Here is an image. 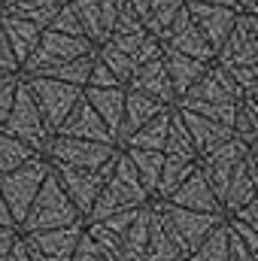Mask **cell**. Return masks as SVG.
I'll use <instances>...</instances> for the list:
<instances>
[{"label":"cell","instance_id":"cell-1","mask_svg":"<svg viewBox=\"0 0 258 261\" xmlns=\"http://www.w3.org/2000/svg\"><path fill=\"white\" fill-rule=\"evenodd\" d=\"M240 100H243V94L237 91V85L231 82V76L222 67L210 64V70L173 103V110L194 113V116H203L210 122H219V125L231 128Z\"/></svg>","mask_w":258,"mask_h":261},{"label":"cell","instance_id":"cell-2","mask_svg":"<svg viewBox=\"0 0 258 261\" xmlns=\"http://www.w3.org/2000/svg\"><path fill=\"white\" fill-rule=\"evenodd\" d=\"M82 216L76 213V206L70 203V197L64 195L58 176L49 170L46 182L40 186L37 197L31 200L21 225H18V234H40V231H55V228H70V225H79Z\"/></svg>","mask_w":258,"mask_h":261},{"label":"cell","instance_id":"cell-3","mask_svg":"<svg viewBox=\"0 0 258 261\" xmlns=\"http://www.w3.org/2000/svg\"><path fill=\"white\" fill-rule=\"evenodd\" d=\"M149 200H152V197L146 195V189L140 186V179H137L131 161L125 158V152H122L119 161H116V170H113L110 179L104 182V189H100V195H97V200H94V206H91V213H88L85 222H100V219H107V216L146 206Z\"/></svg>","mask_w":258,"mask_h":261},{"label":"cell","instance_id":"cell-4","mask_svg":"<svg viewBox=\"0 0 258 261\" xmlns=\"http://www.w3.org/2000/svg\"><path fill=\"white\" fill-rule=\"evenodd\" d=\"M122 149L110 143H88V140H70V137H52L43 161L58 170V167H73V170H104L119 158Z\"/></svg>","mask_w":258,"mask_h":261},{"label":"cell","instance_id":"cell-5","mask_svg":"<svg viewBox=\"0 0 258 261\" xmlns=\"http://www.w3.org/2000/svg\"><path fill=\"white\" fill-rule=\"evenodd\" d=\"M0 130L9 134V137L18 140V143H24V146H28L34 155H40V158H43V152H46V146H49V140H52V130L46 128V122H43L37 103L31 100V94H28L21 76H18V88H15L12 110H9L6 122L0 125Z\"/></svg>","mask_w":258,"mask_h":261},{"label":"cell","instance_id":"cell-6","mask_svg":"<svg viewBox=\"0 0 258 261\" xmlns=\"http://www.w3.org/2000/svg\"><path fill=\"white\" fill-rule=\"evenodd\" d=\"M21 82H24L31 100L37 103L46 128L52 130V137H55V130L61 128V122L70 116V110L82 100V88L55 82V79H40V76H21Z\"/></svg>","mask_w":258,"mask_h":261},{"label":"cell","instance_id":"cell-7","mask_svg":"<svg viewBox=\"0 0 258 261\" xmlns=\"http://www.w3.org/2000/svg\"><path fill=\"white\" fill-rule=\"evenodd\" d=\"M149 206L161 216V222L167 225L170 237L176 240V246L183 249V255L189 261L194 249L203 243V237L225 222V216H210V213H189V210H179V206H170L164 200H149Z\"/></svg>","mask_w":258,"mask_h":261},{"label":"cell","instance_id":"cell-8","mask_svg":"<svg viewBox=\"0 0 258 261\" xmlns=\"http://www.w3.org/2000/svg\"><path fill=\"white\" fill-rule=\"evenodd\" d=\"M49 170H52V167L37 155V158H31L28 164H21L18 170L0 176V197H3V203H6V210H9V216H12V222H15V228L21 225V219H24L31 200L37 197L40 186L46 182Z\"/></svg>","mask_w":258,"mask_h":261},{"label":"cell","instance_id":"cell-9","mask_svg":"<svg viewBox=\"0 0 258 261\" xmlns=\"http://www.w3.org/2000/svg\"><path fill=\"white\" fill-rule=\"evenodd\" d=\"M249 149H252V146H246V143H240L237 137H231V140H225L222 146H216L213 152H207V155L197 158V170H200V176L207 179L210 192L219 197V203H222V197H225V189H228L234 170L240 167V161L246 158Z\"/></svg>","mask_w":258,"mask_h":261},{"label":"cell","instance_id":"cell-10","mask_svg":"<svg viewBox=\"0 0 258 261\" xmlns=\"http://www.w3.org/2000/svg\"><path fill=\"white\" fill-rule=\"evenodd\" d=\"M119 155H122V152H119ZM116 161H119V158H116ZM116 161L107 164L104 170H73V167H58V170H52V173L58 176L64 195L70 197V203H73L76 213L82 216V222L88 219V213H91L94 200H97V195H100L104 182H107L110 173L116 170Z\"/></svg>","mask_w":258,"mask_h":261},{"label":"cell","instance_id":"cell-11","mask_svg":"<svg viewBox=\"0 0 258 261\" xmlns=\"http://www.w3.org/2000/svg\"><path fill=\"white\" fill-rule=\"evenodd\" d=\"M219 67H258V15H243L237 12V21L216 52Z\"/></svg>","mask_w":258,"mask_h":261},{"label":"cell","instance_id":"cell-12","mask_svg":"<svg viewBox=\"0 0 258 261\" xmlns=\"http://www.w3.org/2000/svg\"><path fill=\"white\" fill-rule=\"evenodd\" d=\"M161 43V52H173V55H186V58H194V61H203V64H213L216 55L210 49V43L200 37V31L194 28L192 15L183 3V9L176 12V18L170 21V28L158 37Z\"/></svg>","mask_w":258,"mask_h":261},{"label":"cell","instance_id":"cell-13","mask_svg":"<svg viewBox=\"0 0 258 261\" xmlns=\"http://www.w3.org/2000/svg\"><path fill=\"white\" fill-rule=\"evenodd\" d=\"M94 46L85 40V37H64V34H52V31H43L34 55L28 58V64L21 67L18 73H31V70H40V67H55V64H67V61H76V58H85L91 55Z\"/></svg>","mask_w":258,"mask_h":261},{"label":"cell","instance_id":"cell-14","mask_svg":"<svg viewBox=\"0 0 258 261\" xmlns=\"http://www.w3.org/2000/svg\"><path fill=\"white\" fill-rule=\"evenodd\" d=\"M82 231H85V222L70 228H55V231H40V234H18V237L34 261H70Z\"/></svg>","mask_w":258,"mask_h":261},{"label":"cell","instance_id":"cell-15","mask_svg":"<svg viewBox=\"0 0 258 261\" xmlns=\"http://www.w3.org/2000/svg\"><path fill=\"white\" fill-rule=\"evenodd\" d=\"M183 3H186V0H183ZM186 9H189V15H192L194 28L200 31V37L210 43V49H213V55H216V52L222 49V43L228 40L234 21H237V12L228 9V6H210V3H186Z\"/></svg>","mask_w":258,"mask_h":261},{"label":"cell","instance_id":"cell-16","mask_svg":"<svg viewBox=\"0 0 258 261\" xmlns=\"http://www.w3.org/2000/svg\"><path fill=\"white\" fill-rule=\"evenodd\" d=\"M125 91H134V94H143L161 107H173L176 97H173V88H170V79H167V70H164V61H149V64H140L134 70V76L128 79Z\"/></svg>","mask_w":258,"mask_h":261},{"label":"cell","instance_id":"cell-17","mask_svg":"<svg viewBox=\"0 0 258 261\" xmlns=\"http://www.w3.org/2000/svg\"><path fill=\"white\" fill-rule=\"evenodd\" d=\"M255 186H258V164H255V146L246 152V158L240 161V167L234 170L228 189H225V197H222V213L231 216L237 213L240 206H246L249 200H255Z\"/></svg>","mask_w":258,"mask_h":261},{"label":"cell","instance_id":"cell-18","mask_svg":"<svg viewBox=\"0 0 258 261\" xmlns=\"http://www.w3.org/2000/svg\"><path fill=\"white\" fill-rule=\"evenodd\" d=\"M164 203H170V206H179V210H189V213H210V216H225L222 213V203H219V197L210 192V186H207V179L200 176V170H194L192 176L173 192V195L167 197Z\"/></svg>","mask_w":258,"mask_h":261},{"label":"cell","instance_id":"cell-19","mask_svg":"<svg viewBox=\"0 0 258 261\" xmlns=\"http://www.w3.org/2000/svg\"><path fill=\"white\" fill-rule=\"evenodd\" d=\"M55 137L88 140V143H110V146H113V137H110V130L104 128V122L97 119V113H94V110H91L85 100H79V103L70 110V116L61 122V128L55 130Z\"/></svg>","mask_w":258,"mask_h":261},{"label":"cell","instance_id":"cell-20","mask_svg":"<svg viewBox=\"0 0 258 261\" xmlns=\"http://www.w3.org/2000/svg\"><path fill=\"white\" fill-rule=\"evenodd\" d=\"M82 100L97 113V119L110 130L113 146H116V137L122 128V113H125V88H82Z\"/></svg>","mask_w":258,"mask_h":261},{"label":"cell","instance_id":"cell-21","mask_svg":"<svg viewBox=\"0 0 258 261\" xmlns=\"http://www.w3.org/2000/svg\"><path fill=\"white\" fill-rule=\"evenodd\" d=\"M0 31H3V37H6V46H9L15 64L21 70V67L28 64V58L34 55V49H37L43 31H40L37 24L21 21V18H12V15H0Z\"/></svg>","mask_w":258,"mask_h":261},{"label":"cell","instance_id":"cell-22","mask_svg":"<svg viewBox=\"0 0 258 261\" xmlns=\"http://www.w3.org/2000/svg\"><path fill=\"white\" fill-rule=\"evenodd\" d=\"M176 116L183 119V125H186L189 137H192V146H194V152H197V158L207 155V152H213L216 146H222L225 140L234 137L231 128H225V125H219V122H210V119H203V116L179 113V110H176Z\"/></svg>","mask_w":258,"mask_h":261},{"label":"cell","instance_id":"cell-23","mask_svg":"<svg viewBox=\"0 0 258 261\" xmlns=\"http://www.w3.org/2000/svg\"><path fill=\"white\" fill-rule=\"evenodd\" d=\"M161 110H167V107H161V103H155V100H149V97H143V94L125 91V113H122V128H119V137H116V146L122 149V146L128 143L131 134L140 130L146 122H152Z\"/></svg>","mask_w":258,"mask_h":261},{"label":"cell","instance_id":"cell-24","mask_svg":"<svg viewBox=\"0 0 258 261\" xmlns=\"http://www.w3.org/2000/svg\"><path fill=\"white\" fill-rule=\"evenodd\" d=\"M161 61H164V70H167V79H170V88H173L176 100L210 70V64H203V61H194V58H186V55H173V52H161Z\"/></svg>","mask_w":258,"mask_h":261},{"label":"cell","instance_id":"cell-25","mask_svg":"<svg viewBox=\"0 0 258 261\" xmlns=\"http://www.w3.org/2000/svg\"><path fill=\"white\" fill-rule=\"evenodd\" d=\"M64 0H3L0 6V15H12V18H21V21H31L37 24L40 31H46L55 18V12L61 9Z\"/></svg>","mask_w":258,"mask_h":261},{"label":"cell","instance_id":"cell-26","mask_svg":"<svg viewBox=\"0 0 258 261\" xmlns=\"http://www.w3.org/2000/svg\"><path fill=\"white\" fill-rule=\"evenodd\" d=\"M146 261H186L183 249L176 246V240L170 237L167 225L161 222V216L149 206V237H146Z\"/></svg>","mask_w":258,"mask_h":261},{"label":"cell","instance_id":"cell-27","mask_svg":"<svg viewBox=\"0 0 258 261\" xmlns=\"http://www.w3.org/2000/svg\"><path fill=\"white\" fill-rule=\"evenodd\" d=\"M170 119H173V107L161 110L152 122H146L140 130H134L128 143L122 149H143V152H164L167 143V130H170Z\"/></svg>","mask_w":258,"mask_h":261},{"label":"cell","instance_id":"cell-28","mask_svg":"<svg viewBox=\"0 0 258 261\" xmlns=\"http://www.w3.org/2000/svg\"><path fill=\"white\" fill-rule=\"evenodd\" d=\"M146 237H149V203L137 213V219L125 228V234L119 240L116 261H146Z\"/></svg>","mask_w":258,"mask_h":261},{"label":"cell","instance_id":"cell-29","mask_svg":"<svg viewBox=\"0 0 258 261\" xmlns=\"http://www.w3.org/2000/svg\"><path fill=\"white\" fill-rule=\"evenodd\" d=\"M125 158L131 161L140 186L146 189V195L155 197V189H158V176H161V164H164V155L161 152H143V149H122Z\"/></svg>","mask_w":258,"mask_h":261},{"label":"cell","instance_id":"cell-30","mask_svg":"<svg viewBox=\"0 0 258 261\" xmlns=\"http://www.w3.org/2000/svg\"><path fill=\"white\" fill-rule=\"evenodd\" d=\"M197 170V161H179V158H164L161 164V176H158V189L152 200H167L189 176Z\"/></svg>","mask_w":258,"mask_h":261},{"label":"cell","instance_id":"cell-31","mask_svg":"<svg viewBox=\"0 0 258 261\" xmlns=\"http://www.w3.org/2000/svg\"><path fill=\"white\" fill-rule=\"evenodd\" d=\"M231 134H234L240 143L255 146V140H258V100L255 97H243V100L237 103Z\"/></svg>","mask_w":258,"mask_h":261},{"label":"cell","instance_id":"cell-32","mask_svg":"<svg viewBox=\"0 0 258 261\" xmlns=\"http://www.w3.org/2000/svg\"><path fill=\"white\" fill-rule=\"evenodd\" d=\"M164 158H179V161H197V152L192 146V137L183 125V119L176 116L173 110V119H170V130H167V143H164Z\"/></svg>","mask_w":258,"mask_h":261},{"label":"cell","instance_id":"cell-33","mask_svg":"<svg viewBox=\"0 0 258 261\" xmlns=\"http://www.w3.org/2000/svg\"><path fill=\"white\" fill-rule=\"evenodd\" d=\"M189 261H228V228H225V222L216 225L203 237V243L189 255Z\"/></svg>","mask_w":258,"mask_h":261},{"label":"cell","instance_id":"cell-34","mask_svg":"<svg viewBox=\"0 0 258 261\" xmlns=\"http://www.w3.org/2000/svg\"><path fill=\"white\" fill-rule=\"evenodd\" d=\"M31 158H37L24 143H18V140H12L9 134H3L0 130V176L3 173H12V170H18L21 164H28Z\"/></svg>","mask_w":258,"mask_h":261},{"label":"cell","instance_id":"cell-35","mask_svg":"<svg viewBox=\"0 0 258 261\" xmlns=\"http://www.w3.org/2000/svg\"><path fill=\"white\" fill-rule=\"evenodd\" d=\"M94 55H97V61H100V64H104L113 76H116V79H119V85H122V88L128 85V79L134 76V70H137L134 58L122 55V52H116V49H113V46H107V43H104V46H97V49H94Z\"/></svg>","mask_w":258,"mask_h":261},{"label":"cell","instance_id":"cell-36","mask_svg":"<svg viewBox=\"0 0 258 261\" xmlns=\"http://www.w3.org/2000/svg\"><path fill=\"white\" fill-rule=\"evenodd\" d=\"M179 9H183V0H158L155 12L149 15V21H146L143 28H146V31H149V34L158 40V37H161L167 28H170V21L176 18V12H179Z\"/></svg>","mask_w":258,"mask_h":261},{"label":"cell","instance_id":"cell-37","mask_svg":"<svg viewBox=\"0 0 258 261\" xmlns=\"http://www.w3.org/2000/svg\"><path fill=\"white\" fill-rule=\"evenodd\" d=\"M146 40H149V31L143 28V31H134V34H116V37H110L107 46H113L116 52H122V55H128V58H137V52L146 46ZM134 64H137V61H134Z\"/></svg>","mask_w":258,"mask_h":261},{"label":"cell","instance_id":"cell-38","mask_svg":"<svg viewBox=\"0 0 258 261\" xmlns=\"http://www.w3.org/2000/svg\"><path fill=\"white\" fill-rule=\"evenodd\" d=\"M46 31H52V34H64V37H85L82 34V28H79V18H76V12L70 9V3H61V9L55 12V18H52V24L46 28Z\"/></svg>","mask_w":258,"mask_h":261},{"label":"cell","instance_id":"cell-39","mask_svg":"<svg viewBox=\"0 0 258 261\" xmlns=\"http://www.w3.org/2000/svg\"><path fill=\"white\" fill-rule=\"evenodd\" d=\"M70 261H113L85 231H82V237H79V243H76V249H73V258Z\"/></svg>","mask_w":258,"mask_h":261},{"label":"cell","instance_id":"cell-40","mask_svg":"<svg viewBox=\"0 0 258 261\" xmlns=\"http://www.w3.org/2000/svg\"><path fill=\"white\" fill-rule=\"evenodd\" d=\"M85 88H122L119 85V79L107 70V67L97 61V55H94V61H91V70H88V79H85Z\"/></svg>","mask_w":258,"mask_h":261},{"label":"cell","instance_id":"cell-41","mask_svg":"<svg viewBox=\"0 0 258 261\" xmlns=\"http://www.w3.org/2000/svg\"><path fill=\"white\" fill-rule=\"evenodd\" d=\"M97 6H100V24H104V34L110 37L113 28H116V21H119V15L125 12V0H97Z\"/></svg>","mask_w":258,"mask_h":261},{"label":"cell","instance_id":"cell-42","mask_svg":"<svg viewBox=\"0 0 258 261\" xmlns=\"http://www.w3.org/2000/svg\"><path fill=\"white\" fill-rule=\"evenodd\" d=\"M15 88H18V73L6 76V79L0 82V125L6 122V116H9V110H12V100H15Z\"/></svg>","mask_w":258,"mask_h":261},{"label":"cell","instance_id":"cell-43","mask_svg":"<svg viewBox=\"0 0 258 261\" xmlns=\"http://www.w3.org/2000/svg\"><path fill=\"white\" fill-rule=\"evenodd\" d=\"M225 225H228V231H231L234 237H240L252 252H258V228H249V225H243V222H237V219H225Z\"/></svg>","mask_w":258,"mask_h":261},{"label":"cell","instance_id":"cell-44","mask_svg":"<svg viewBox=\"0 0 258 261\" xmlns=\"http://www.w3.org/2000/svg\"><path fill=\"white\" fill-rule=\"evenodd\" d=\"M225 219H237V222H243V225H249V228H258V197L255 200H249L246 206H240L237 213L225 216Z\"/></svg>","mask_w":258,"mask_h":261},{"label":"cell","instance_id":"cell-45","mask_svg":"<svg viewBox=\"0 0 258 261\" xmlns=\"http://www.w3.org/2000/svg\"><path fill=\"white\" fill-rule=\"evenodd\" d=\"M0 70H3V73H18V64H15V58H12V52H9V46H6L3 31H0Z\"/></svg>","mask_w":258,"mask_h":261},{"label":"cell","instance_id":"cell-46","mask_svg":"<svg viewBox=\"0 0 258 261\" xmlns=\"http://www.w3.org/2000/svg\"><path fill=\"white\" fill-rule=\"evenodd\" d=\"M15 240H18V231L15 228H0V261L9 258V249H12Z\"/></svg>","mask_w":258,"mask_h":261},{"label":"cell","instance_id":"cell-47","mask_svg":"<svg viewBox=\"0 0 258 261\" xmlns=\"http://www.w3.org/2000/svg\"><path fill=\"white\" fill-rule=\"evenodd\" d=\"M6 261H34L31 255H28V249H24V243H21V237L12 243V249H9V258Z\"/></svg>","mask_w":258,"mask_h":261},{"label":"cell","instance_id":"cell-48","mask_svg":"<svg viewBox=\"0 0 258 261\" xmlns=\"http://www.w3.org/2000/svg\"><path fill=\"white\" fill-rule=\"evenodd\" d=\"M0 228H15V222H12V216H9V210H6V203H3V197H0ZM18 231V228H15Z\"/></svg>","mask_w":258,"mask_h":261},{"label":"cell","instance_id":"cell-49","mask_svg":"<svg viewBox=\"0 0 258 261\" xmlns=\"http://www.w3.org/2000/svg\"><path fill=\"white\" fill-rule=\"evenodd\" d=\"M6 76H12V73H3V70H0V82H3V79H6Z\"/></svg>","mask_w":258,"mask_h":261},{"label":"cell","instance_id":"cell-50","mask_svg":"<svg viewBox=\"0 0 258 261\" xmlns=\"http://www.w3.org/2000/svg\"><path fill=\"white\" fill-rule=\"evenodd\" d=\"M0 6H3V0H0Z\"/></svg>","mask_w":258,"mask_h":261}]
</instances>
